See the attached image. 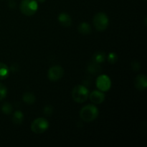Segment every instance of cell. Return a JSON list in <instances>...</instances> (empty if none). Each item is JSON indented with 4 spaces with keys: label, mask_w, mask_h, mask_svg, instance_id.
<instances>
[{
    "label": "cell",
    "mask_w": 147,
    "mask_h": 147,
    "mask_svg": "<svg viewBox=\"0 0 147 147\" xmlns=\"http://www.w3.org/2000/svg\"><path fill=\"white\" fill-rule=\"evenodd\" d=\"M98 109L94 105H86L82 108L80 111V117L86 122H91L97 119L98 116Z\"/></svg>",
    "instance_id": "obj_1"
},
{
    "label": "cell",
    "mask_w": 147,
    "mask_h": 147,
    "mask_svg": "<svg viewBox=\"0 0 147 147\" xmlns=\"http://www.w3.org/2000/svg\"><path fill=\"white\" fill-rule=\"evenodd\" d=\"M72 98L76 103H82L87 100L89 96V90L82 85H78L72 90Z\"/></svg>",
    "instance_id": "obj_2"
},
{
    "label": "cell",
    "mask_w": 147,
    "mask_h": 147,
    "mask_svg": "<svg viewBox=\"0 0 147 147\" xmlns=\"http://www.w3.org/2000/svg\"><path fill=\"white\" fill-rule=\"evenodd\" d=\"M20 11L26 16H32L38 9V4L35 0H22L20 4Z\"/></svg>",
    "instance_id": "obj_3"
},
{
    "label": "cell",
    "mask_w": 147,
    "mask_h": 147,
    "mask_svg": "<svg viewBox=\"0 0 147 147\" xmlns=\"http://www.w3.org/2000/svg\"><path fill=\"white\" fill-rule=\"evenodd\" d=\"M109 20L108 16L103 12H99L94 16L93 25L98 31H103L108 27Z\"/></svg>",
    "instance_id": "obj_4"
},
{
    "label": "cell",
    "mask_w": 147,
    "mask_h": 147,
    "mask_svg": "<svg viewBox=\"0 0 147 147\" xmlns=\"http://www.w3.org/2000/svg\"><path fill=\"white\" fill-rule=\"evenodd\" d=\"M49 126L50 124L47 119H44V118H38L33 121V122L32 123L31 130L34 134H40L45 132L48 129Z\"/></svg>",
    "instance_id": "obj_5"
},
{
    "label": "cell",
    "mask_w": 147,
    "mask_h": 147,
    "mask_svg": "<svg viewBox=\"0 0 147 147\" xmlns=\"http://www.w3.org/2000/svg\"><path fill=\"white\" fill-rule=\"evenodd\" d=\"M96 86L100 91H108L111 87V79L106 75H101L96 79Z\"/></svg>",
    "instance_id": "obj_6"
},
{
    "label": "cell",
    "mask_w": 147,
    "mask_h": 147,
    "mask_svg": "<svg viewBox=\"0 0 147 147\" xmlns=\"http://www.w3.org/2000/svg\"><path fill=\"white\" fill-rule=\"evenodd\" d=\"M64 74V70L60 65H54L50 67L47 73V77L51 81H57L62 78Z\"/></svg>",
    "instance_id": "obj_7"
},
{
    "label": "cell",
    "mask_w": 147,
    "mask_h": 147,
    "mask_svg": "<svg viewBox=\"0 0 147 147\" xmlns=\"http://www.w3.org/2000/svg\"><path fill=\"white\" fill-rule=\"evenodd\" d=\"M88 98L90 101L94 104H100L105 100V95L102 91L99 90H93L90 93H89Z\"/></svg>",
    "instance_id": "obj_8"
},
{
    "label": "cell",
    "mask_w": 147,
    "mask_h": 147,
    "mask_svg": "<svg viewBox=\"0 0 147 147\" xmlns=\"http://www.w3.org/2000/svg\"><path fill=\"white\" fill-rule=\"evenodd\" d=\"M134 86L139 90H144L147 86L146 76L144 75H139L134 80Z\"/></svg>",
    "instance_id": "obj_9"
},
{
    "label": "cell",
    "mask_w": 147,
    "mask_h": 147,
    "mask_svg": "<svg viewBox=\"0 0 147 147\" xmlns=\"http://www.w3.org/2000/svg\"><path fill=\"white\" fill-rule=\"evenodd\" d=\"M58 21L60 24L64 27H69L72 24V19L67 13H61L58 16Z\"/></svg>",
    "instance_id": "obj_10"
},
{
    "label": "cell",
    "mask_w": 147,
    "mask_h": 147,
    "mask_svg": "<svg viewBox=\"0 0 147 147\" xmlns=\"http://www.w3.org/2000/svg\"><path fill=\"white\" fill-rule=\"evenodd\" d=\"M24 121V115L20 111H16L12 116V122L14 124L20 125Z\"/></svg>",
    "instance_id": "obj_11"
},
{
    "label": "cell",
    "mask_w": 147,
    "mask_h": 147,
    "mask_svg": "<svg viewBox=\"0 0 147 147\" xmlns=\"http://www.w3.org/2000/svg\"><path fill=\"white\" fill-rule=\"evenodd\" d=\"M9 74V68L6 64L0 63V80H4Z\"/></svg>",
    "instance_id": "obj_12"
},
{
    "label": "cell",
    "mask_w": 147,
    "mask_h": 147,
    "mask_svg": "<svg viewBox=\"0 0 147 147\" xmlns=\"http://www.w3.org/2000/svg\"><path fill=\"white\" fill-rule=\"evenodd\" d=\"M78 30L79 32L81 34H83V35L89 34L91 32V27H90V26L86 22L81 23V24L78 26Z\"/></svg>",
    "instance_id": "obj_13"
},
{
    "label": "cell",
    "mask_w": 147,
    "mask_h": 147,
    "mask_svg": "<svg viewBox=\"0 0 147 147\" xmlns=\"http://www.w3.org/2000/svg\"><path fill=\"white\" fill-rule=\"evenodd\" d=\"M22 100L23 101L27 104H33L35 102V96L33 93H30V92H27V93H24L22 96Z\"/></svg>",
    "instance_id": "obj_14"
},
{
    "label": "cell",
    "mask_w": 147,
    "mask_h": 147,
    "mask_svg": "<svg viewBox=\"0 0 147 147\" xmlns=\"http://www.w3.org/2000/svg\"><path fill=\"white\" fill-rule=\"evenodd\" d=\"M106 58V54L103 52H98V53H96L93 56V60L96 63H103Z\"/></svg>",
    "instance_id": "obj_15"
},
{
    "label": "cell",
    "mask_w": 147,
    "mask_h": 147,
    "mask_svg": "<svg viewBox=\"0 0 147 147\" xmlns=\"http://www.w3.org/2000/svg\"><path fill=\"white\" fill-rule=\"evenodd\" d=\"M1 111L6 115H9L12 113L13 107L10 103H4L1 106Z\"/></svg>",
    "instance_id": "obj_16"
},
{
    "label": "cell",
    "mask_w": 147,
    "mask_h": 147,
    "mask_svg": "<svg viewBox=\"0 0 147 147\" xmlns=\"http://www.w3.org/2000/svg\"><path fill=\"white\" fill-rule=\"evenodd\" d=\"M7 95V88L4 84L0 83V100H2Z\"/></svg>",
    "instance_id": "obj_17"
},
{
    "label": "cell",
    "mask_w": 147,
    "mask_h": 147,
    "mask_svg": "<svg viewBox=\"0 0 147 147\" xmlns=\"http://www.w3.org/2000/svg\"><path fill=\"white\" fill-rule=\"evenodd\" d=\"M118 58H119L118 55L114 53H109L107 57L108 62L109 63H111V64H114V63H116L118 61Z\"/></svg>",
    "instance_id": "obj_18"
},
{
    "label": "cell",
    "mask_w": 147,
    "mask_h": 147,
    "mask_svg": "<svg viewBox=\"0 0 147 147\" xmlns=\"http://www.w3.org/2000/svg\"><path fill=\"white\" fill-rule=\"evenodd\" d=\"M43 111H44V113L45 116H51L52 113H53V106H46L44 108V110H43Z\"/></svg>",
    "instance_id": "obj_19"
},
{
    "label": "cell",
    "mask_w": 147,
    "mask_h": 147,
    "mask_svg": "<svg viewBox=\"0 0 147 147\" xmlns=\"http://www.w3.org/2000/svg\"><path fill=\"white\" fill-rule=\"evenodd\" d=\"M132 68L134 70H139L140 69V65H139V63H137V62L134 61L131 63Z\"/></svg>",
    "instance_id": "obj_20"
},
{
    "label": "cell",
    "mask_w": 147,
    "mask_h": 147,
    "mask_svg": "<svg viewBox=\"0 0 147 147\" xmlns=\"http://www.w3.org/2000/svg\"><path fill=\"white\" fill-rule=\"evenodd\" d=\"M8 5L10 8H14L16 6V2L14 1V0H10L8 3Z\"/></svg>",
    "instance_id": "obj_21"
},
{
    "label": "cell",
    "mask_w": 147,
    "mask_h": 147,
    "mask_svg": "<svg viewBox=\"0 0 147 147\" xmlns=\"http://www.w3.org/2000/svg\"><path fill=\"white\" fill-rule=\"evenodd\" d=\"M37 1H38L39 2H40V3H42V2H45L46 0H37Z\"/></svg>",
    "instance_id": "obj_22"
}]
</instances>
